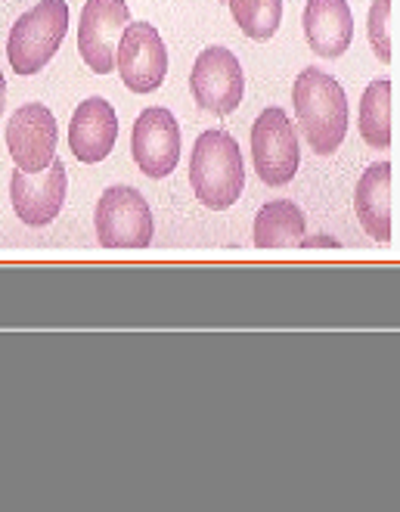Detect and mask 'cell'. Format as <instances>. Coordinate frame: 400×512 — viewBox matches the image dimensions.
Listing matches in <instances>:
<instances>
[{
	"mask_svg": "<svg viewBox=\"0 0 400 512\" xmlns=\"http://www.w3.org/2000/svg\"><path fill=\"white\" fill-rule=\"evenodd\" d=\"M292 106L304 140L317 156H332L348 134V94L320 66H307L292 84Z\"/></svg>",
	"mask_w": 400,
	"mask_h": 512,
	"instance_id": "1",
	"label": "cell"
},
{
	"mask_svg": "<svg viewBox=\"0 0 400 512\" xmlns=\"http://www.w3.org/2000/svg\"><path fill=\"white\" fill-rule=\"evenodd\" d=\"M190 184L196 199L211 212H224V208L236 205L245 190V162L233 134L211 128L196 137L190 159Z\"/></svg>",
	"mask_w": 400,
	"mask_h": 512,
	"instance_id": "2",
	"label": "cell"
},
{
	"mask_svg": "<svg viewBox=\"0 0 400 512\" xmlns=\"http://www.w3.org/2000/svg\"><path fill=\"white\" fill-rule=\"evenodd\" d=\"M69 32V7L66 0H41L38 7L25 10L7 41V59L16 75L41 72L56 50L63 47Z\"/></svg>",
	"mask_w": 400,
	"mask_h": 512,
	"instance_id": "3",
	"label": "cell"
},
{
	"mask_svg": "<svg viewBox=\"0 0 400 512\" xmlns=\"http://www.w3.org/2000/svg\"><path fill=\"white\" fill-rule=\"evenodd\" d=\"M94 227L103 249H146L152 243V230H156L149 202L125 184L103 190L94 212Z\"/></svg>",
	"mask_w": 400,
	"mask_h": 512,
	"instance_id": "4",
	"label": "cell"
},
{
	"mask_svg": "<svg viewBox=\"0 0 400 512\" xmlns=\"http://www.w3.org/2000/svg\"><path fill=\"white\" fill-rule=\"evenodd\" d=\"M252 162L258 177L267 187H286L298 174L301 149H298V131L286 109L270 106L264 109L252 125Z\"/></svg>",
	"mask_w": 400,
	"mask_h": 512,
	"instance_id": "5",
	"label": "cell"
},
{
	"mask_svg": "<svg viewBox=\"0 0 400 512\" xmlns=\"http://www.w3.org/2000/svg\"><path fill=\"white\" fill-rule=\"evenodd\" d=\"M190 90L199 109L211 115H230L245 97V75L233 50L214 44L199 53L190 72Z\"/></svg>",
	"mask_w": 400,
	"mask_h": 512,
	"instance_id": "6",
	"label": "cell"
},
{
	"mask_svg": "<svg viewBox=\"0 0 400 512\" xmlns=\"http://www.w3.org/2000/svg\"><path fill=\"white\" fill-rule=\"evenodd\" d=\"M115 69L131 94H152L165 84L168 75V50L156 25L131 22L115 50Z\"/></svg>",
	"mask_w": 400,
	"mask_h": 512,
	"instance_id": "7",
	"label": "cell"
},
{
	"mask_svg": "<svg viewBox=\"0 0 400 512\" xmlns=\"http://www.w3.org/2000/svg\"><path fill=\"white\" fill-rule=\"evenodd\" d=\"M131 25L125 0H87L78 22V53L90 72L109 75L115 69L118 41Z\"/></svg>",
	"mask_w": 400,
	"mask_h": 512,
	"instance_id": "8",
	"label": "cell"
},
{
	"mask_svg": "<svg viewBox=\"0 0 400 512\" xmlns=\"http://www.w3.org/2000/svg\"><path fill=\"white\" fill-rule=\"evenodd\" d=\"M56 118L44 103H22L7 122V149L19 171L41 174L56 159Z\"/></svg>",
	"mask_w": 400,
	"mask_h": 512,
	"instance_id": "9",
	"label": "cell"
},
{
	"mask_svg": "<svg viewBox=\"0 0 400 512\" xmlns=\"http://www.w3.org/2000/svg\"><path fill=\"white\" fill-rule=\"evenodd\" d=\"M131 156H134L137 168L152 180H162L177 168L180 125L171 109L149 106L137 115L134 131H131Z\"/></svg>",
	"mask_w": 400,
	"mask_h": 512,
	"instance_id": "10",
	"label": "cell"
},
{
	"mask_svg": "<svg viewBox=\"0 0 400 512\" xmlns=\"http://www.w3.org/2000/svg\"><path fill=\"white\" fill-rule=\"evenodd\" d=\"M66 190H69V177H66V165L59 159H53V165L41 174H25L16 168L10 177L13 212L28 227H47L50 221H56V215L63 212Z\"/></svg>",
	"mask_w": 400,
	"mask_h": 512,
	"instance_id": "11",
	"label": "cell"
},
{
	"mask_svg": "<svg viewBox=\"0 0 400 512\" xmlns=\"http://www.w3.org/2000/svg\"><path fill=\"white\" fill-rule=\"evenodd\" d=\"M118 140V115L109 100L87 97L69 125V149L81 165H97L109 159L112 146Z\"/></svg>",
	"mask_w": 400,
	"mask_h": 512,
	"instance_id": "12",
	"label": "cell"
},
{
	"mask_svg": "<svg viewBox=\"0 0 400 512\" xmlns=\"http://www.w3.org/2000/svg\"><path fill=\"white\" fill-rule=\"evenodd\" d=\"M304 38L317 56L338 59L354 41V16L348 0H307L304 7Z\"/></svg>",
	"mask_w": 400,
	"mask_h": 512,
	"instance_id": "13",
	"label": "cell"
},
{
	"mask_svg": "<svg viewBox=\"0 0 400 512\" xmlns=\"http://www.w3.org/2000/svg\"><path fill=\"white\" fill-rule=\"evenodd\" d=\"M354 212L360 227L376 239L391 243V162L382 159L369 165L354 190Z\"/></svg>",
	"mask_w": 400,
	"mask_h": 512,
	"instance_id": "14",
	"label": "cell"
},
{
	"mask_svg": "<svg viewBox=\"0 0 400 512\" xmlns=\"http://www.w3.org/2000/svg\"><path fill=\"white\" fill-rule=\"evenodd\" d=\"M304 239V212L289 202L276 199L261 205L255 215V246L258 249H292Z\"/></svg>",
	"mask_w": 400,
	"mask_h": 512,
	"instance_id": "15",
	"label": "cell"
},
{
	"mask_svg": "<svg viewBox=\"0 0 400 512\" xmlns=\"http://www.w3.org/2000/svg\"><path fill=\"white\" fill-rule=\"evenodd\" d=\"M360 137L373 149L391 146V81L379 78L363 90L360 100Z\"/></svg>",
	"mask_w": 400,
	"mask_h": 512,
	"instance_id": "16",
	"label": "cell"
},
{
	"mask_svg": "<svg viewBox=\"0 0 400 512\" xmlns=\"http://www.w3.org/2000/svg\"><path fill=\"white\" fill-rule=\"evenodd\" d=\"M230 13L245 38L270 41L276 32H280L283 0H230Z\"/></svg>",
	"mask_w": 400,
	"mask_h": 512,
	"instance_id": "17",
	"label": "cell"
},
{
	"mask_svg": "<svg viewBox=\"0 0 400 512\" xmlns=\"http://www.w3.org/2000/svg\"><path fill=\"white\" fill-rule=\"evenodd\" d=\"M369 28V47H373L376 59L391 63V0H373L366 16Z\"/></svg>",
	"mask_w": 400,
	"mask_h": 512,
	"instance_id": "18",
	"label": "cell"
},
{
	"mask_svg": "<svg viewBox=\"0 0 400 512\" xmlns=\"http://www.w3.org/2000/svg\"><path fill=\"white\" fill-rule=\"evenodd\" d=\"M4 106H7V81L4 72H0V115H4Z\"/></svg>",
	"mask_w": 400,
	"mask_h": 512,
	"instance_id": "19",
	"label": "cell"
}]
</instances>
